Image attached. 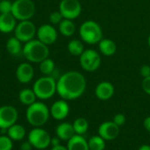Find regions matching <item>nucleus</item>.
<instances>
[{"mask_svg": "<svg viewBox=\"0 0 150 150\" xmlns=\"http://www.w3.org/2000/svg\"><path fill=\"white\" fill-rule=\"evenodd\" d=\"M87 86L84 76L76 70L62 74L56 81V92L66 101L79 98L85 92Z\"/></svg>", "mask_w": 150, "mask_h": 150, "instance_id": "obj_1", "label": "nucleus"}, {"mask_svg": "<svg viewBox=\"0 0 150 150\" xmlns=\"http://www.w3.org/2000/svg\"><path fill=\"white\" fill-rule=\"evenodd\" d=\"M22 54L24 57L33 63H40L43 60L47 59L49 55L48 46L42 43L39 40H32L28 42H25Z\"/></svg>", "mask_w": 150, "mask_h": 150, "instance_id": "obj_2", "label": "nucleus"}, {"mask_svg": "<svg viewBox=\"0 0 150 150\" xmlns=\"http://www.w3.org/2000/svg\"><path fill=\"white\" fill-rule=\"evenodd\" d=\"M26 120L28 123L34 127L44 126L50 116L48 107L42 102H34L28 106L26 110Z\"/></svg>", "mask_w": 150, "mask_h": 150, "instance_id": "obj_3", "label": "nucleus"}, {"mask_svg": "<svg viewBox=\"0 0 150 150\" xmlns=\"http://www.w3.org/2000/svg\"><path fill=\"white\" fill-rule=\"evenodd\" d=\"M79 35L82 41L90 45H95L98 44L103 39V30L96 21L86 20L79 28Z\"/></svg>", "mask_w": 150, "mask_h": 150, "instance_id": "obj_4", "label": "nucleus"}, {"mask_svg": "<svg viewBox=\"0 0 150 150\" xmlns=\"http://www.w3.org/2000/svg\"><path fill=\"white\" fill-rule=\"evenodd\" d=\"M33 90L38 98L49 99L56 92V81L52 76H44L35 81Z\"/></svg>", "mask_w": 150, "mask_h": 150, "instance_id": "obj_5", "label": "nucleus"}, {"mask_svg": "<svg viewBox=\"0 0 150 150\" xmlns=\"http://www.w3.org/2000/svg\"><path fill=\"white\" fill-rule=\"evenodd\" d=\"M34 13L35 4L32 0H15L12 3L11 14L17 20H30Z\"/></svg>", "mask_w": 150, "mask_h": 150, "instance_id": "obj_6", "label": "nucleus"}, {"mask_svg": "<svg viewBox=\"0 0 150 150\" xmlns=\"http://www.w3.org/2000/svg\"><path fill=\"white\" fill-rule=\"evenodd\" d=\"M101 56L94 49H86L79 56V62L82 69L87 72L96 71L101 65Z\"/></svg>", "mask_w": 150, "mask_h": 150, "instance_id": "obj_7", "label": "nucleus"}, {"mask_svg": "<svg viewBox=\"0 0 150 150\" xmlns=\"http://www.w3.org/2000/svg\"><path fill=\"white\" fill-rule=\"evenodd\" d=\"M28 142L36 149H45L51 143V136L46 130L34 127L28 134Z\"/></svg>", "mask_w": 150, "mask_h": 150, "instance_id": "obj_8", "label": "nucleus"}, {"mask_svg": "<svg viewBox=\"0 0 150 150\" xmlns=\"http://www.w3.org/2000/svg\"><path fill=\"white\" fill-rule=\"evenodd\" d=\"M37 29L35 25L30 20L20 21L15 27V37L21 42H28L33 40L36 35Z\"/></svg>", "mask_w": 150, "mask_h": 150, "instance_id": "obj_9", "label": "nucleus"}, {"mask_svg": "<svg viewBox=\"0 0 150 150\" xmlns=\"http://www.w3.org/2000/svg\"><path fill=\"white\" fill-rule=\"evenodd\" d=\"M59 11L63 18L76 19L82 12V4L79 0H62L59 4Z\"/></svg>", "mask_w": 150, "mask_h": 150, "instance_id": "obj_10", "label": "nucleus"}, {"mask_svg": "<svg viewBox=\"0 0 150 150\" xmlns=\"http://www.w3.org/2000/svg\"><path fill=\"white\" fill-rule=\"evenodd\" d=\"M18 111L11 105H4L0 107V129L7 130L16 124L18 120Z\"/></svg>", "mask_w": 150, "mask_h": 150, "instance_id": "obj_11", "label": "nucleus"}, {"mask_svg": "<svg viewBox=\"0 0 150 150\" xmlns=\"http://www.w3.org/2000/svg\"><path fill=\"white\" fill-rule=\"evenodd\" d=\"M36 35L38 37V40L47 46L54 44L58 37L56 29L53 25L48 24H44L40 25L37 29Z\"/></svg>", "mask_w": 150, "mask_h": 150, "instance_id": "obj_12", "label": "nucleus"}, {"mask_svg": "<svg viewBox=\"0 0 150 150\" xmlns=\"http://www.w3.org/2000/svg\"><path fill=\"white\" fill-rule=\"evenodd\" d=\"M98 133L105 141H113L120 134V127L113 121H105L99 126Z\"/></svg>", "mask_w": 150, "mask_h": 150, "instance_id": "obj_13", "label": "nucleus"}, {"mask_svg": "<svg viewBox=\"0 0 150 150\" xmlns=\"http://www.w3.org/2000/svg\"><path fill=\"white\" fill-rule=\"evenodd\" d=\"M50 115L56 120H62L66 119L69 113V105L64 99L55 101L49 109Z\"/></svg>", "mask_w": 150, "mask_h": 150, "instance_id": "obj_14", "label": "nucleus"}, {"mask_svg": "<svg viewBox=\"0 0 150 150\" xmlns=\"http://www.w3.org/2000/svg\"><path fill=\"white\" fill-rule=\"evenodd\" d=\"M34 76V69L32 64L24 62L18 66L16 69V77L21 83H30Z\"/></svg>", "mask_w": 150, "mask_h": 150, "instance_id": "obj_15", "label": "nucleus"}, {"mask_svg": "<svg viewBox=\"0 0 150 150\" xmlns=\"http://www.w3.org/2000/svg\"><path fill=\"white\" fill-rule=\"evenodd\" d=\"M115 92L114 86L112 83L107 81L99 83L95 89V95L99 100H108L110 99Z\"/></svg>", "mask_w": 150, "mask_h": 150, "instance_id": "obj_16", "label": "nucleus"}, {"mask_svg": "<svg viewBox=\"0 0 150 150\" xmlns=\"http://www.w3.org/2000/svg\"><path fill=\"white\" fill-rule=\"evenodd\" d=\"M16 18L11 13L0 14V32L3 33H9L15 30L17 25Z\"/></svg>", "mask_w": 150, "mask_h": 150, "instance_id": "obj_17", "label": "nucleus"}, {"mask_svg": "<svg viewBox=\"0 0 150 150\" xmlns=\"http://www.w3.org/2000/svg\"><path fill=\"white\" fill-rule=\"evenodd\" d=\"M55 134L61 141H69L75 134V130L73 128V125L68 122H63L59 124L55 129Z\"/></svg>", "mask_w": 150, "mask_h": 150, "instance_id": "obj_18", "label": "nucleus"}, {"mask_svg": "<svg viewBox=\"0 0 150 150\" xmlns=\"http://www.w3.org/2000/svg\"><path fill=\"white\" fill-rule=\"evenodd\" d=\"M67 149L68 150H90L86 139L78 134H75L68 141Z\"/></svg>", "mask_w": 150, "mask_h": 150, "instance_id": "obj_19", "label": "nucleus"}, {"mask_svg": "<svg viewBox=\"0 0 150 150\" xmlns=\"http://www.w3.org/2000/svg\"><path fill=\"white\" fill-rule=\"evenodd\" d=\"M98 48L102 54L105 56H112L117 51V45L111 39H102L98 43Z\"/></svg>", "mask_w": 150, "mask_h": 150, "instance_id": "obj_20", "label": "nucleus"}, {"mask_svg": "<svg viewBox=\"0 0 150 150\" xmlns=\"http://www.w3.org/2000/svg\"><path fill=\"white\" fill-rule=\"evenodd\" d=\"M26 134L25 129L23 126L18 124H14L10 128L7 129V135L15 142L21 141L25 138Z\"/></svg>", "mask_w": 150, "mask_h": 150, "instance_id": "obj_21", "label": "nucleus"}, {"mask_svg": "<svg viewBox=\"0 0 150 150\" xmlns=\"http://www.w3.org/2000/svg\"><path fill=\"white\" fill-rule=\"evenodd\" d=\"M58 25L60 33L65 37H70L76 33V25L70 19L63 18Z\"/></svg>", "mask_w": 150, "mask_h": 150, "instance_id": "obj_22", "label": "nucleus"}, {"mask_svg": "<svg viewBox=\"0 0 150 150\" xmlns=\"http://www.w3.org/2000/svg\"><path fill=\"white\" fill-rule=\"evenodd\" d=\"M36 95L33 91V90L31 89H23L20 91L18 94V99L19 101L25 105H31L34 102H36Z\"/></svg>", "mask_w": 150, "mask_h": 150, "instance_id": "obj_23", "label": "nucleus"}, {"mask_svg": "<svg viewBox=\"0 0 150 150\" xmlns=\"http://www.w3.org/2000/svg\"><path fill=\"white\" fill-rule=\"evenodd\" d=\"M22 45L21 41L18 40L15 36L11 37L6 42V50L11 55H18L22 53Z\"/></svg>", "mask_w": 150, "mask_h": 150, "instance_id": "obj_24", "label": "nucleus"}, {"mask_svg": "<svg viewBox=\"0 0 150 150\" xmlns=\"http://www.w3.org/2000/svg\"><path fill=\"white\" fill-rule=\"evenodd\" d=\"M68 50L70 54L74 56H80L84 51L83 41L77 39L71 40L68 44Z\"/></svg>", "mask_w": 150, "mask_h": 150, "instance_id": "obj_25", "label": "nucleus"}, {"mask_svg": "<svg viewBox=\"0 0 150 150\" xmlns=\"http://www.w3.org/2000/svg\"><path fill=\"white\" fill-rule=\"evenodd\" d=\"M72 125H73V128L75 130L76 134H78V135L84 134L87 132L88 128H89L88 120L86 119H84V118L76 119Z\"/></svg>", "mask_w": 150, "mask_h": 150, "instance_id": "obj_26", "label": "nucleus"}, {"mask_svg": "<svg viewBox=\"0 0 150 150\" xmlns=\"http://www.w3.org/2000/svg\"><path fill=\"white\" fill-rule=\"evenodd\" d=\"M90 150H105V141L99 135H93L88 141Z\"/></svg>", "mask_w": 150, "mask_h": 150, "instance_id": "obj_27", "label": "nucleus"}, {"mask_svg": "<svg viewBox=\"0 0 150 150\" xmlns=\"http://www.w3.org/2000/svg\"><path fill=\"white\" fill-rule=\"evenodd\" d=\"M55 69L54 62L52 59L47 58L40 63V70L44 76H51Z\"/></svg>", "mask_w": 150, "mask_h": 150, "instance_id": "obj_28", "label": "nucleus"}, {"mask_svg": "<svg viewBox=\"0 0 150 150\" xmlns=\"http://www.w3.org/2000/svg\"><path fill=\"white\" fill-rule=\"evenodd\" d=\"M12 140L8 135H0V150H11Z\"/></svg>", "mask_w": 150, "mask_h": 150, "instance_id": "obj_29", "label": "nucleus"}, {"mask_svg": "<svg viewBox=\"0 0 150 150\" xmlns=\"http://www.w3.org/2000/svg\"><path fill=\"white\" fill-rule=\"evenodd\" d=\"M12 3L9 0H2L0 1V14L11 13Z\"/></svg>", "mask_w": 150, "mask_h": 150, "instance_id": "obj_30", "label": "nucleus"}, {"mask_svg": "<svg viewBox=\"0 0 150 150\" xmlns=\"http://www.w3.org/2000/svg\"><path fill=\"white\" fill-rule=\"evenodd\" d=\"M62 19H63V17L59 11H53L49 15V21L53 25H59Z\"/></svg>", "mask_w": 150, "mask_h": 150, "instance_id": "obj_31", "label": "nucleus"}, {"mask_svg": "<svg viewBox=\"0 0 150 150\" xmlns=\"http://www.w3.org/2000/svg\"><path fill=\"white\" fill-rule=\"evenodd\" d=\"M112 121H113L117 126H119V127H120L121 126L125 125V123H126V116H125L124 114H122V113H118V114H116V115L113 117Z\"/></svg>", "mask_w": 150, "mask_h": 150, "instance_id": "obj_32", "label": "nucleus"}, {"mask_svg": "<svg viewBox=\"0 0 150 150\" xmlns=\"http://www.w3.org/2000/svg\"><path fill=\"white\" fill-rule=\"evenodd\" d=\"M142 87L145 93L150 95V76L143 78L142 83Z\"/></svg>", "mask_w": 150, "mask_h": 150, "instance_id": "obj_33", "label": "nucleus"}, {"mask_svg": "<svg viewBox=\"0 0 150 150\" xmlns=\"http://www.w3.org/2000/svg\"><path fill=\"white\" fill-rule=\"evenodd\" d=\"M140 74L143 78L150 76V65L148 64L142 65L140 69Z\"/></svg>", "mask_w": 150, "mask_h": 150, "instance_id": "obj_34", "label": "nucleus"}, {"mask_svg": "<svg viewBox=\"0 0 150 150\" xmlns=\"http://www.w3.org/2000/svg\"><path fill=\"white\" fill-rule=\"evenodd\" d=\"M32 149H33V146L31 145V143L28 141L23 142L20 145V150H32Z\"/></svg>", "mask_w": 150, "mask_h": 150, "instance_id": "obj_35", "label": "nucleus"}, {"mask_svg": "<svg viewBox=\"0 0 150 150\" xmlns=\"http://www.w3.org/2000/svg\"><path fill=\"white\" fill-rule=\"evenodd\" d=\"M143 126H144L145 129H146L148 132H149L150 133V116L147 117V118L144 120V121H143Z\"/></svg>", "mask_w": 150, "mask_h": 150, "instance_id": "obj_36", "label": "nucleus"}, {"mask_svg": "<svg viewBox=\"0 0 150 150\" xmlns=\"http://www.w3.org/2000/svg\"><path fill=\"white\" fill-rule=\"evenodd\" d=\"M61 144V140L56 136V137H54V138H51V143L50 145H52L53 147L54 146H58Z\"/></svg>", "mask_w": 150, "mask_h": 150, "instance_id": "obj_37", "label": "nucleus"}, {"mask_svg": "<svg viewBox=\"0 0 150 150\" xmlns=\"http://www.w3.org/2000/svg\"><path fill=\"white\" fill-rule=\"evenodd\" d=\"M51 150H68L67 149V147H64V146H62V145H58V146H54V147H53Z\"/></svg>", "mask_w": 150, "mask_h": 150, "instance_id": "obj_38", "label": "nucleus"}, {"mask_svg": "<svg viewBox=\"0 0 150 150\" xmlns=\"http://www.w3.org/2000/svg\"><path fill=\"white\" fill-rule=\"evenodd\" d=\"M138 150H150L149 145H142L140 147V149Z\"/></svg>", "mask_w": 150, "mask_h": 150, "instance_id": "obj_39", "label": "nucleus"}, {"mask_svg": "<svg viewBox=\"0 0 150 150\" xmlns=\"http://www.w3.org/2000/svg\"><path fill=\"white\" fill-rule=\"evenodd\" d=\"M148 44H149V47H150V34L149 35V38H148Z\"/></svg>", "mask_w": 150, "mask_h": 150, "instance_id": "obj_40", "label": "nucleus"}, {"mask_svg": "<svg viewBox=\"0 0 150 150\" xmlns=\"http://www.w3.org/2000/svg\"><path fill=\"white\" fill-rule=\"evenodd\" d=\"M0 59H1V55H0Z\"/></svg>", "mask_w": 150, "mask_h": 150, "instance_id": "obj_41", "label": "nucleus"}]
</instances>
